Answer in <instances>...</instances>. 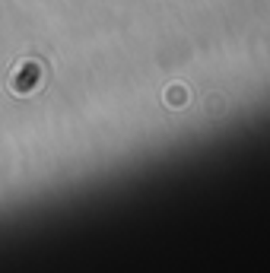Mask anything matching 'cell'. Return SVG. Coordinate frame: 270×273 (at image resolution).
<instances>
[{"label":"cell","instance_id":"obj_1","mask_svg":"<svg viewBox=\"0 0 270 273\" xmlns=\"http://www.w3.org/2000/svg\"><path fill=\"white\" fill-rule=\"evenodd\" d=\"M184 98H187V92H184L181 86H172V89H169V102H172V105H184Z\"/></svg>","mask_w":270,"mask_h":273}]
</instances>
